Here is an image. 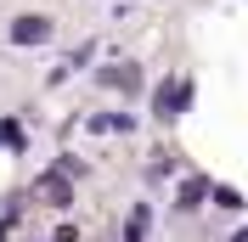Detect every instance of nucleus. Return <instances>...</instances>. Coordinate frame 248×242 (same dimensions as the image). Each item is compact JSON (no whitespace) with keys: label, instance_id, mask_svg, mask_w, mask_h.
I'll use <instances>...</instances> for the list:
<instances>
[{"label":"nucleus","instance_id":"f257e3e1","mask_svg":"<svg viewBox=\"0 0 248 242\" xmlns=\"http://www.w3.org/2000/svg\"><path fill=\"white\" fill-rule=\"evenodd\" d=\"M51 17H40V12H23V17H12V45H46L51 40Z\"/></svg>","mask_w":248,"mask_h":242},{"label":"nucleus","instance_id":"f03ea898","mask_svg":"<svg viewBox=\"0 0 248 242\" xmlns=\"http://www.w3.org/2000/svg\"><path fill=\"white\" fill-rule=\"evenodd\" d=\"M34 192L46 197L51 209H68V203H74V186H68V175H57V169H51V175H40V181H34Z\"/></svg>","mask_w":248,"mask_h":242},{"label":"nucleus","instance_id":"7ed1b4c3","mask_svg":"<svg viewBox=\"0 0 248 242\" xmlns=\"http://www.w3.org/2000/svg\"><path fill=\"white\" fill-rule=\"evenodd\" d=\"M186 102H192V85H158V96H153V113H158L164 124H170V119H175V107H186Z\"/></svg>","mask_w":248,"mask_h":242},{"label":"nucleus","instance_id":"20e7f679","mask_svg":"<svg viewBox=\"0 0 248 242\" xmlns=\"http://www.w3.org/2000/svg\"><path fill=\"white\" fill-rule=\"evenodd\" d=\"M102 85H119V91H141L136 62H119V68H108V74H102Z\"/></svg>","mask_w":248,"mask_h":242},{"label":"nucleus","instance_id":"39448f33","mask_svg":"<svg viewBox=\"0 0 248 242\" xmlns=\"http://www.w3.org/2000/svg\"><path fill=\"white\" fill-rule=\"evenodd\" d=\"M203 197H209V186H203V181H186V186H181V203H175V209H181V214H192Z\"/></svg>","mask_w":248,"mask_h":242},{"label":"nucleus","instance_id":"423d86ee","mask_svg":"<svg viewBox=\"0 0 248 242\" xmlns=\"http://www.w3.org/2000/svg\"><path fill=\"white\" fill-rule=\"evenodd\" d=\"M209 197H215V209H243V192H232V186H209Z\"/></svg>","mask_w":248,"mask_h":242},{"label":"nucleus","instance_id":"0eeeda50","mask_svg":"<svg viewBox=\"0 0 248 242\" xmlns=\"http://www.w3.org/2000/svg\"><path fill=\"white\" fill-rule=\"evenodd\" d=\"M0 147H12V152H23V130H17L12 119H0Z\"/></svg>","mask_w":248,"mask_h":242},{"label":"nucleus","instance_id":"6e6552de","mask_svg":"<svg viewBox=\"0 0 248 242\" xmlns=\"http://www.w3.org/2000/svg\"><path fill=\"white\" fill-rule=\"evenodd\" d=\"M232 242H248V231H237V237H232Z\"/></svg>","mask_w":248,"mask_h":242}]
</instances>
